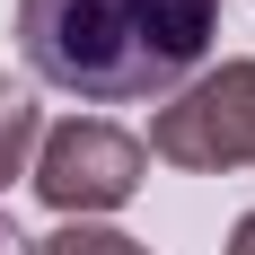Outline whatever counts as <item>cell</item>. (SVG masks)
Segmentation results:
<instances>
[{"label":"cell","mask_w":255,"mask_h":255,"mask_svg":"<svg viewBox=\"0 0 255 255\" xmlns=\"http://www.w3.org/2000/svg\"><path fill=\"white\" fill-rule=\"evenodd\" d=\"M150 158L185 167V176H229V167H255V53L238 62H211L176 88V97L150 115Z\"/></svg>","instance_id":"2"},{"label":"cell","mask_w":255,"mask_h":255,"mask_svg":"<svg viewBox=\"0 0 255 255\" xmlns=\"http://www.w3.org/2000/svg\"><path fill=\"white\" fill-rule=\"evenodd\" d=\"M26 255H150L141 238H124V229H106V220H62L53 238H35Z\"/></svg>","instance_id":"5"},{"label":"cell","mask_w":255,"mask_h":255,"mask_svg":"<svg viewBox=\"0 0 255 255\" xmlns=\"http://www.w3.org/2000/svg\"><path fill=\"white\" fill-rule=\"evenodd\" d=\"M150 176V150H141V132L106 124V115H71V124H53L26 158V185L44 194V211L62 220H97V211H124Z\"/></svg>","instance_id":"3"},{"label":"cell","mask_w":255,"mask_h":255,"mask_svg":"<svg viewBox=\"0 0 255 255\" xmlns=\"http://www.w3.org/2000/svg\"><path fill=\"white\" fill-rule=\"evenodd\" d=\"M220 44V0H18L26 71L79 106L176 97Z\"/></svg>","instance_id":"1"},{"label":"cell","mask_w":255,"mask_h":255,"mask_svg":"<svg viewBox=\"0 0 255 255\" xmlns=\"http://www.w3.org/2000/svg\"><path fill=\"white\" fill-rule=\"evenodd\" d=\"M26 247H35V238H18V220L0 211V255H26Z\"/></svg>","instance_id":"6"},{"label":"cell","mask_w":255,"mask_h":255,"mask_svg":"<svg viewBox=\"0 0 255 255\" xmlns=\"http://www.w3.org/2000/svg\"><path fill=\"white\" fill-rule=\"evenodd\" d=\"M229 255H255V211H247V220L229 229Z\"/></svg>","instance_id":"7"},{"label":"cell","mask_w":255,"mask_h":255,"mask_svg":"<svg viewBox=\"0 0 255 255\" xmlns=\"http://www.w3.org/2000/svg\"><path fill=\"white\" fill-rule=\"evenodd\" d=\"M35 141H44V106H35V88H26V79H9V71H0V185H9V176H26Z\"/></svg>","instance_id":"4"}]
</instances>
